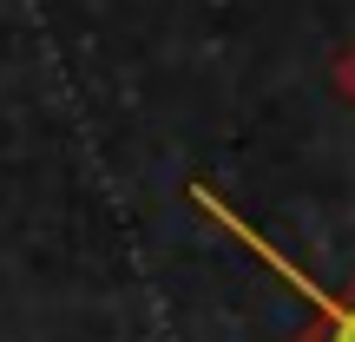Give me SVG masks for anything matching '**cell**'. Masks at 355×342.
I'll use <instances>...</instances> for the list:
<instances>
[{"label":"cell","mask_w":355,"mask_h":342,"mask_svg":"<svg viewBox=\"0 0 355 342\" xmlns=\"http://www.w3.org/2000/svg\"><path fill=\"white\" fill-rule=\"evenodd\" d=\"M322 309H329V330H322L316 342H355V303H329V296H316Z\"/></svg>","instance_id":"6da1fadb"}]
</instances>
